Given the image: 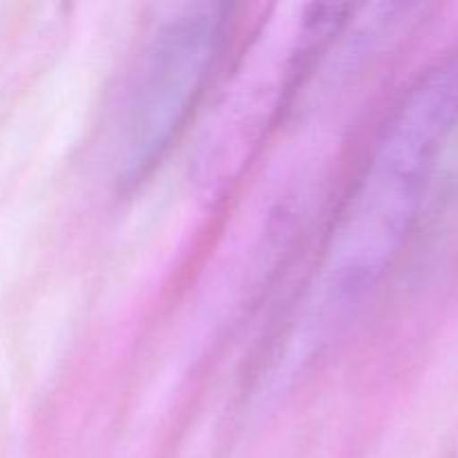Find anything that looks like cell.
I'll return each instance as SVG.
<instances>
[{
	"mask_svg": "<svg viewBox=\"0 0 458 458\" xmlns=\"http://www.w3.org/2000/svg\"><path fill=\"white\" fill-rule=\"evenodd\" d=\"M456 130L458 47L398 98L335 213L316 284L322 316H349L387 277Z\"/></svg>",
	"mask_w": 458,
	"mask_h": 458,
	"instance_id": "obj_1",
	"label": "cell"
},
{
	"mask_svg": "<svg viewBox=\"0 0 458 458\" xmlns=\"http://www.w3.org/2000/svg\"><path fill=\"white\" fill-rule=\"evenodd\" d=\"M226 30V4L191 3L152 31L121 116V182H141L177 141L217 65Z\"/></svg>",
	"mask_w": 458,
	"mask_h": 458,
	"instance_id": "obj_2",
	"label": "cell"
}]
</instances>
